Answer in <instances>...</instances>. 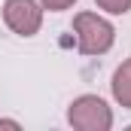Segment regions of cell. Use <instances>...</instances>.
I'll use <instances>...</instances> for the list:
<instances>
[{"mask_svg":"<svg viewBox=\"0 0 131 131\" xmlns=\"http://www.w3.org/2000/svg\"><path fill=\"white\" fill-rule=\"evenodd\" d=\"M67 122L79 131H107L113 125V113L107 107V101L98 95H82L70 104L67 110Z\"/></svg>","mask_w":131,"mask_h":131,"instance_id":"2","label":"cell"},{"mask_svg":"<svg viewBox=\"0 0 131 131\" xmlns=\"http://www.w3.org/2000/svg\"><path fill=\"white\" fill-rule=\"evenodd\" d=\"M101 9H107L110 15H125L131 9V0H95Z\"/></svg>","mask_w":131,"mask_h":131,"instance_id":"5","label":"cell"},{"mask_svg":"<svg viewBox=\"0 0 131 131\" xmlns=\"http://www.w3.org/2000/svg\"><path fill=\"white\" fill-rule=\"evenodd\" d=\"M110 85H113V98L119 101L125 110H131V58L119 64V70L113 73V82Z\"/></svg>","mask_w":131,"mask_h":131,"instance_id":"4","label":"cell"},{"mask_svg":"<svg viewBox=\"0 0 131 131\" xmlns=\"http://www.w3.org/2000/svg\"><path fill=\"white\" fill-rule=\"evenodd\" d=\"M0 128H18L15 122H0Z\"/></svg>","mask_w":131,"mask_h":131,"instance_id":"7","label":"cell"},{"mask_svg":"<svg viewBox=\"0 0 131 131\" xmlns=\"http://www.w3.org/2000/svg\"><path fill=\"white\" fill-rule=\"evenodd\" d=\"M73 34H76V43H79V52L82 55H104L110 52L116 31L107 18H101L95 12H79L73 15Z\"/></svg>","mask_w":131,"mask_h":131,"instance_id":"1","label":"cell"},{"mask_svg":"<svg viewBox=\"0 0 131 131\" xmlns=\"http://www.w3.org/2000/svg\"><path fill=\"white\" fill-rule=\"evenodd\" d=\"M3 21L18 37H34L43 25V6L37 0H6L3 3Z\"/></svg>","mask_w":131,"mask_h":131,"instance_id":"3","label":"cell"},{"mask_svg":"<svg viewBox=\"0 0 131 131\" xmlns=\"http://www.w3.org/2000/svg\"><path fill=\"white\" fill-rule=\"evenodd\" d=\"M43 3V9H49V12H64V9H70L76 0H40Z\"/></svg>","mask_w":131,"mask_h":131,"instance_id":"6","label":"cell"}]
</instances>
